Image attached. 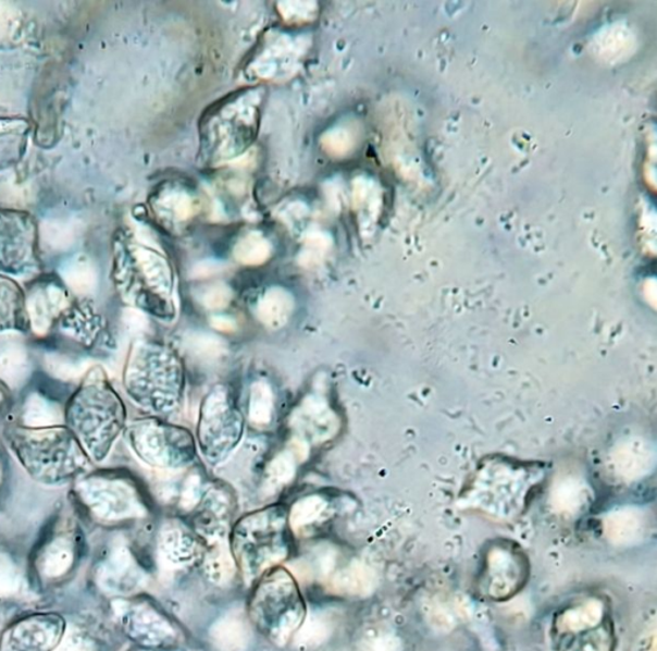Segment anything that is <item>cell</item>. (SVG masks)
Listing matches in <instances>:
<instances>
[{
	"instance_id": "1",
	"label": "cell",
	"mask_w": 657,
	"mask_h": 651,
	"mask_svg": "<svg viewBox=\"0 0 657 651\" xmlns=\"http://www.w3.org/2000/svg\"><path fill=\"white\" fill-rule=\"evenodd\" d=\"M126 409L101 367H91L64 405V426L89 459L102 463L124 431Z\"/></svg>"
},
{
	"instance_id": "2",
	"label": "cell",
	"mask_w": 657,
	"mask_h": 651,
	"mask_svg": "<svg viewBox=\"0 0 657 651\" xmlns=\"http://www.w3.org/2000/svg\"><path fill=\"white\" fill-rule=\"evenodd\" d=\"M3 439L26 474L41 484H67L89 471L91 460L66 426L7 425Z\"/></svg>"
},
{
	"instance_id": "3",
	"label": "cell",
	"mask_w": 657,
	"mask_h": 651,
	"mask_svg": "<svg viewBox=\"0 0 657 651\" xmlns=\"http://www.w3.org/2000/svg\"><path fill=\"white\" fill-rule=\"evenodd\" d=\"M288 514L282 506L246 515L231 536L232 554L243 579L255 585L290 554Z\"/></svg>"
},
{
	"instance_id": "4",
	"label": "cell",
	"mask_w": 657,
	"mask_h": 651,
	"mask_svg": "<svg viewBox=\"0 0 657 651\" xmlns=\"http://www.w3.org/2000/svg\"><path fill=\"white\" fill-rule=\"evenodd\" d=\"M249 619L257 631L275 643H288L306 618L301 588L287 568L275 567L255 584L248 604Z\"/></svg>"
},
{
	"instance_id": "5",
	"label": "cell",
	"mask_w": 657,
	"mask_h": 651,
	"mask_svg": "<svg viewBox=\"0 0 657 651\" xmlns=\"http://www.w3.org/2000/svg\"><path fill=\"white\" fill-rule=\"evenodd\" d=\"M181 361L166 347L138 342L127 356L124 385L127 395L146 409L168 413L182 396Z\"/></svg>"
},
{
	"instance_id": "6",
	"label": "cell",
	"mask_w": 657,
	"mask_h": 651,
	"mask_svg": "<svg viewBox=\"0 0 657 651\" xmlns=\"http://www.w3.org/2000/svg\"><path fill=\"white\" fill-rule=\"evenodd\" d=\"M74 493L78 503L99 520L119 521L145 513L137 488L117 471H88L74 482Z\"/></svg>"
},
{
	"instance_id": "7",
	"label": "cell",
	"mask_w": 657,
	"mask_h": 651,
	"mask_svg": "<svg viewBox=\"0 0 657 651\" xmlns=\"http://www.w3.org/2000/svg\"><path fill=\"white\" fill-rule=\"evenodd\" d=\"M127 440L142 462L154 467H184L195 459V442L185 429L157 419L135 421Z\"/></svg>"
},
{
	"instance_id": "8",
	"label": "cell",
	"mask_w": 657,
	"mask_h": 651,
	"mask_svg": "<svg viewBox=\"0 0 657 651\" xmlns=\"http://www.w3.org/2000/svg\"><path fill=\"white\" fill-rule=\"evenodd\" d=\"M243 433V417L228 397L218 389L206 398L198 438L202 453L210 463H220L238 445Z\"/></svg>"
},
{
	"instance_id": "9",
	"label": "cell",
	"mask_w": 657,
	"mask_h": 651,
	"mask_svg": "<svg viewBox=\"0 0 657 651\" xmlns=\"http://www.w3.org/2000/svg\"><path fill=\"white\" fill-rule=\"evenodd\" d=\"M525 557L517 550L505 546L493 548L485 561L483 590L492 600H507L516 597L528 579Z\"/></svg>"
},
{
	"instance_id": "10",
	"label": "cell",
	"mask_w": 657,
	"mask_h": 651,
	"mask_svg": "<svg viewBox=\"0 0 657 651\" xmlns=\"http://www.w3.org/2000/svg\"><path fill=\"white\" fill-rule=\"evenodd\" d=\"M73 305L66 288L57 283L34 285L26 295V310L30 331L45 337L54 331L64 311Z\"/></svg>"
},
{
	"instance_id": "11",
	"label": "cell",
	"mask_w": 657,
	"mask_h": 651,
	"mask_svg": "<svg viewBox=\"0 0 657 651\" xmlns=\"http://www.w3.org/2000/svg\"><path fill=\"white\" fill-rule=\"evenodd\" d=\"M104 319L87 303H73L55 326L62 337L84 349L95 348L104 337Z\"/></svg>"
},
{
	"instance_id": "12",
	"label": "cell",
	"mask_w": 657,
	"mask_h": 651,
	"mask_svg": "<svg viewBox=\"0 0 657 651\" xmlns=\"http://www.w3.org/2000/svg\"><path fill=\"white\" fill-rule=\"evenodd\" d=\"M126 624L134 638L145 646L169 647L174 646L178 639L173 622L146 603L132 607L127 613Z\"/></svg>"
},
{
	"instance_id": "13",
	"label": "cell",
	"mask_w": 657,
	"mask_h": 651,
	"mask_svg": "<svg viewBox=\"0 0 657 651\" xmlns=\"http://www.w3.org/2000/svg\"><path fill=\"white\" fill-rule=\"evenodd\" d=\"M28 331L25 293L11 279L0 277V335Z\"/></svg>"
},
{
	"instance_id": "14",
	"label": "cell",
	"mask_w": 657,
	"mask_h": 651,
	"mask_svg": "<svg viewBox=\"0 0 657 651\" xmlns=\"http://www.w3.org/2000/svg\"><path fill=\"white\" fill-rule=\"evenodd\" d=\"M33 373V360L27 348L9 337L0 339V382L16 390L28 381Z\"/></svg>"
},
{
	"instance_id": "15",
	"label": "cell",
	"mask_w": 657,
	"mask_h": 651,
	"mask_svg": "<svg viewBox=\"0 0 657 651\" xmlns=\"http://www.w3.org/2000/svg\"><path fill=\"white\" fill-rule=\"evenodd\" d=\"M18 425L32 428L64 426V406L39 391H33L20 407Z\"/></svg>"
},
{
	"instance_id": "16",
	"label": "cell",
	"mask_w": 657,
	"mask_h": 651,
	"mask_svg": "<svg viewBox=\"0 0 657 651\" xmlns=\"http://www.w3.org/2000/svg\"><path fill=\"white\" fill-rule=\"evenodd\" d=\"M605 615V604L602 600L590 599L583 603L563 611L556 619V628L560 632L581 634L590 631L602 624Z\"/></svg>"
},
{
	"instance_id": "17",
	"label": "cell",
	"mask_w": 657,
	"mask_h": 651,
	"mask_svg": "<svg viewBox=\"0 0 657 651\" xmlns=\"http://www.w3.org/2000/svg\"><path fill=\"white\" fill-rule=\"evenodd\" d=\"M162 553L168 561L176 564L189 562L197 554V543L187 532L182 529H171L164 533Z\"/></svg>"
},
{
	"instance_id": "18",
	"label": "cell",
	"mask_w": 657,
	"mask_h": 651,
	"mask_svg": "<svg viewBox=\"0 0 657 651\" xmlns=\"http://www.w3.org/2000/svg\"><path fill=\"white\" fill-rule=\"evenodd\" d=\"M612 646V634L606 627H602L585 631L567 651H611Z\"/></svg>"
},
{
	"instance_id": "19",
	"label": "cell",
	"mask_w": 657,
	"mask_h": 651,
	"mask_svg": "<svg viewBox=\"0 0 657 651\" xmlns=\"http://www.w3.org/2000/svg\"><path fill=\"white\" fill-rule=\"evenodd\" d=\"M47 370L51 376L67 381L71 377L76 378L78 373H82V369L85 368L83 361L78 359H71L70 356L63 354H51L46 357Z\"/></svg>"
},
{
	"instance_id": "20",
	"label": "cell",
	"mask_w": 657,
	"mask_h": 651,
	"mask_svg": "<svg viewBox=\"0 0 657 651\" xmlns=\"http://www.w3.org/2000/svg\"><path fill=\"white\" fill-rule=\"evenodd\" d=\"M73 560L71 548L64 539H57L48 550L46 557V570L49 575H61Z\"/></svg>"
},
{
	"instance_id": "21",
	"label": "cell",
	"mask_w": 657,
	"mask_h": 651,
	"mask_svg": "<svg viewBox=\"0 0 657 651\" xmlns=\"http://www.w3.org/2000/svg\"><path fill=\"white\" fill-rule=\"evenodd\" d=\"M368 651H402V643L396 636L384 635L371 642Z\"/></svg>"
},
{
	"instance_id": "22",
	"label": "cell",
	"mask_w": 657,
	"mask_h": 651,
	"mask_svg": "<svg viewBox=\"0 0 657 651\" xmlns=\"http://www.w3.org/2000/svg\"><path fill=\"white\" fill-rule=\"evenodd\" d=\"M16 584L11 565L0 563V592H11Z\"/></svg>"
},
{
	"instance_id": "23",
	"label": "cell",
	"mask_w": 657,
	"mask_h": 651,
	"mask_svg": "<svg viewBox=\"0 0 657 651\" xmlns=\"http://www.w3.org/2000/svg\"><path fill=\"white\" fill-rule=\"evenodd\" d=\"M11 401V390L3 382H0V414L9 407Z\"/></svg>"
}]
</instances>
